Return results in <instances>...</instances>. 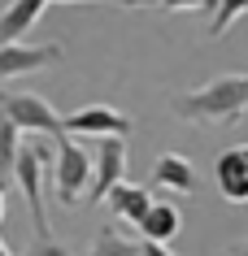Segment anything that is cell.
<instances>
[{
  "label": "cell",
  "instance_id": "1",
  "mask_svg": "<svg viewBox=\"0 0 248 256\" xmlns=\"http://www.w3.org/2000/svg\"><path fill=\"white\" fill-rule=\"evenodd\" d=\"M248 113V74H218L196 92L174 96V118L192 126H231Z\"/></svg>",
  "mask_w": 248,
  "mask_h": 256
},
{
  "label": "cell",
  "instance_id": "2",
  "mask_svg": "<svg viewBox=\"0 0 248 256\" xmlns=\"http://www.w3.org/2000/svg\"><path fill=\"white\" fill-rule=\"evenodd\" d=\"M92 174H96V161L87 156V148H79V139L61 135L57 139V170H53V187L61 204H79L87 191H92Z\"/></svg>",
  "mask_w": 248,
  "mask_h": 256
},
{
  "label": "cell",
  "instance_id": "3",
  "mask_svg": "<svg viewBox=\"0 0 248 256\" xmlns=\"http://www.w3.org/2000/svg\"><path fill=\"white\" fill-rule=\"evenodd\" d=\"M0 113H9L18 130H31V135H66V118L35 92H0Z\"/></svg>",
  "mask_w": 248,
  "mask_h": 256
},
{
  "label": "cell",
  "instance_id": "4",
  "mask_svg": "<svg viewBox=\"0 0 248 256\" xmlns=\"http://www.w3.org/2000/svg\"><path fill=\"white\" fill-rule=\"evenodd\" d=\"M44 156H48V148L44 144H22V152H18V165H14V182L22 187V196H27L31 204V217H35V234H53V226H48V213H44Z\"/></svg>",
  "mask_w": 248,
  "mask_h": 256
},
{
  "label": "cell",
  "instance_id": "5",
  "mask_svg": "<svg viewBox=\"0 0 248 256\" xmlns=\"http://www.w3.org/2000/svg\"><path fill=\"white\" fill-rule=\"evenodd\" d=\"M135 130V122L126 118L122 108H113V104H83V108H74L66 118V135H96V139H105V135H131Z\"/></svg>",
  "mask_w": 248,
  "mask_h": 256
},
{
  "label": "cell",
  "instance_id": "6",
  "mask_svg": "<svg viewBox=\"0 0 248 256\" xmlns=\"http://www.w3.org/2000/svg\"><path fill=\"white\" fill-rule=\"evenodd\" d=\"M61 61V44H0V82L48 70Z\"/></svg>",
  "mask_w": 248,
  "mask_h": 256
},
{
  "label": "cell",
  "instance_id": "7",
  "mask_svg": "<svg viewBox=\"0 0 248 256\" xmlns=\"http://www.w3.org/2000/svg\"><path fill=\"white\" fill-rule=\"evenodd\" d=\"M126 174V139L122 135H105L100 139V152H96V174H92V191L87 200H109V191L122 182Z\"/></svg>",
  "mask_w": 248,
  "mask_h": 256
},
{
  "label": "cell",
  "instance_id": "8",
  "mask_svg": "<svg viewBox=\"0 0 248 256\" xmlns=\"http://www.w3.org/2000/svg\"><path fill=\"white\" fill-rule=\"evenodd\" d=\"M213 182H218L222 200L248 204V144H235L213 161Z\"/></svg>",
  "mask_w": 248,
  "mask_h": 256
},
{
  "label": "cell",
  "instance_id": "9",
  "mask_svg": "<svg viewBox=\"0 0 248 256\" xmlns=\"http://www.w3.org/2000/svg\"><path fill=\"white\" fill-rule=\"evenodd\" d=\"M152 182L165 191H183V196H192L196 191V170L187 156H179V152H165V156H157L152 161Z\"/></svg>",
  "mask_w": 248,
  "mask_h": 256
},
{
  "label": "cell",
  "instance_id": "10",
  "mask_svg": "<svg viewBox=\"0 0 248 256\" xmlns=\"http://www.w3.org/2000/svg\"><path fill=\"white\" fill-rule=\"evenodd\" d=\"M105 204H109L113 217H122V222H131V226H139V222L148 217V208H152V196L144 187H135V182H118Z\"/></svg>",
  "mask_w": 248,
  "mask_h": 256
},
{
  "label": "cell",
  "instance_id": "11",
  "mask_svg": "<svg viewBox=\"0 0 248 256\" xmlns=\"http://www.w3.org/2000/svg\"><path fill=\"white\" fill-rule=\"evenodd\" d=\"M179 230H183V213L174 208V204H152L148 217L139 222V234L152 239V243H170Z\"/></svg>",
  "mask_w": 248,
  "mask_h": 256
},
{
  "label": "cell",
  "instance_id": "12",
  "mask_svg": "<svg viewBox=\"0 0 248 256\" xmlns=\"http://www.w3.org/2000/svg\"><path fill=\"white\" fill-rule=\"evenodd\" d=\"M18 152H22V130L14 126V118H9V113H0V182H5V187L14 182Z\"/></svg>",
  "mask_w": 248,
  "mask_h": 256
},
{
  "label": "cell",
  "instance_id": "13",
  "mask_svg": "<svg viewBox=\"0 0 248 256\" xmlns=\"http://www.w3.org/2000/svg\"><path fill=\"white\" fill-rule=\"evenodd\" d=\"M87 256H139V243L135 239H122L113 226H105L96 234V243H92V252Z\"/></svg>",
  "mask_w": 248,
  "mask_h": 256
},
{
  "label": "cell",
  "instance_id": "14",
  "mask_svg": "<svg viewBox=\"0 0 248 256\" xmlns=\"http://www.w3.org/2000/svg\"><path fill=\"white\" fill-rule=\"evenodd\" d=\"M248 14V0H218V14H213V22H209V35L218 40V35H226V26H231L235 18Z\"/></svg>",
  "mask_w": 248,
  "mask_h": 256
},
{
  "label": "cell",
  "instance_id": "15",
  "mask_svg": "<svg viewBox=\"0 0 248 256\" xmlns=\"http://www.w3.org/2000/svg\"><path fill=\"white\" fill-rule=\"evenodd\" d=\"M22 256H74V252H70L66 243H57L53 234H35V243H31Z\"/></svg>",
  "mask_w": 248,
  "mask_h": 256
},
{
  "label": "cell",
  "instance_id": "16",
  "mask_svg": "<svg viewBox=\"0 0 248 256\" xmlns=\"http://www.w3.org/2000/svg\"><path fill=\"white\" fill-rule=\"evenodd\" d=\"M139 256H179V252H165V243H152V239H139Z\"/></svg>",
  "mask_w": 248,
  "mask_h": 256
},
{
  "label": "cell",
  "instance_id": "17",
  "mask_svg": "<svg viewBox=\"0 0 248 256\" xmlns=\"http://www.w3.org/2000/svg\"><path fill=\"white\" fill-rule=\"evenodd\" d=\"M226 256H248V239H239V243H231V248H226Z\"/></svg>",
  "mask_w": 248,
  "mask_h": 256
},
{
  "label": "cell",
  "instance_id": "18",
  "mask_svg": "<svg viewBox=\"0 0 248 256\" xmlns=\"http://www.w3.org/2000/svg\"><path fill=\"white\" fill-rule=\"evenodd\" d=\"M0 222H5V182H0Z\"/></svg>",
  "mask_w": 248,
  "mask_h": 256
},
{
  "label": "cell",
  "instance_id": "19",
  "mask_svg": "<svg viewBox=\"0 0 248 256\" xmlns=\"http://www.w3.org/2000/svg\"><path fill=\"white\" fill-rule=\"evenodd\" d=\"M0 256H14V252H9V243H5V239H0Z\"/></svg>",
  "mask_w": 248,
  "mask_h": 256
}]
</instances>
